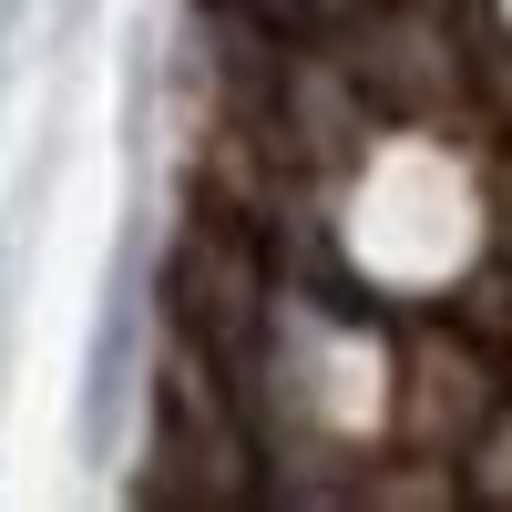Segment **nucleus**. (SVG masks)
<instances>
[{"label":"nucleus","instance_id":"f257e3e1","mask_svg":"<svg viewBox=\"0 0 512 512\" xmlns=\"http://www.w3.org/2000/svg\"><path fill=\"white\" fill-rule=\"evenodd\" d=\"M134 338H144V287L134 267L113 277V308L93 328V379H82V451H113L123 431V400H134Z\"/></svg>","mask_w":512,"mask_h":512}]
</instances>
